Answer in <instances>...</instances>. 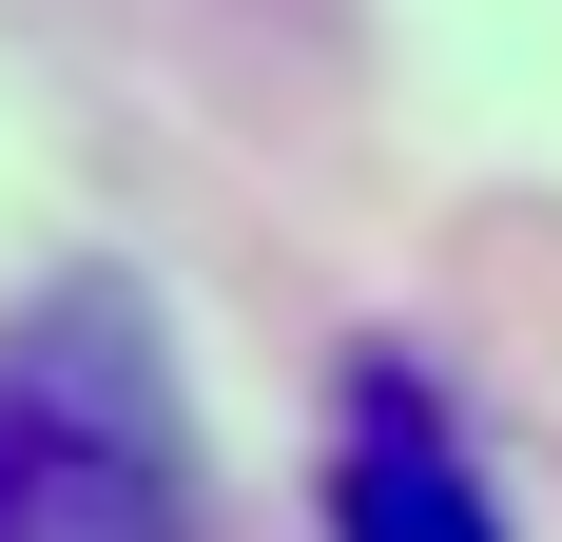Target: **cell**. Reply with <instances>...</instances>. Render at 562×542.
Masks as SVG:
<instances>
[{"label":"cell","mask_w":562,"mask_h":542,"mask_svg":"<svg viewBox=\"0 0 562 542\" xmlns=\"http://www.w3.org/2000/svg\"><path fill=\"white\" fill-rule=\"evenodd\" d=\"M330 542H505V485H485V445L465 407L407 349L349 369V427H330Z\"/></svg>","instance_id":"7a4b0ae2"},{"label":"cell","mask_w":562,"mask_h":542,"mask_svg":"<svg viewBox=\"0 0 562 542\" xmlns=\"http://www.w3.org/2000/svg\"><path fill=\"white\" fill-rule=\"evenodd\" d=\"M0 542H194V407L175 329L116 271L0 310Z\"/></svg>","instance_id":"6da1fadb"}]
</instances>
